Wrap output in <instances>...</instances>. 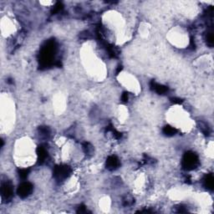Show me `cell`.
I'll return each instance as SVG.
<instances>
[{
	"label": "cell",
	"instance_id": "30bf717a",
	"mask_svg": "<svg viewBox=\"0 0 214 214\" xmlns=\"http://www.w3.org/2000/svg\"><path fill=\"white\" fill-rule=\"evenodd\" d=\"M205 186L208 189H211V190L212 189V187H213V176L212 174L206 176V179H205Z\"/></svg>",
	"mask_w": 214,
	"mask_h": 214
},
{
	"label": "cell",
	"instance_id": "277c9868",
	"mask_svg": "<svg viewBox=\"0 0 214 214\" xmlns=\"http://www.w3.org/2000/svg\"><path fill=\"white\" fill-rule=\"evenodd\" d=\"M32 190H33V186L31 183L25 182L20 185V187L18 188V194L21 197H26L31 193Z\"/></svg>",
	"mask_w": 214,
	"mask_h": 214
},
{
	"label": "cell",
	"instance_id": "9c48e42d",
	"mask_svg": "<svg viewBox=\"0 0 214 214\" xmlns=\"http://www.w3.org/2000/svg\"><path fill=\"white\" fill-rule=\"evenodd\" d=\"M163 133L165 135H167V136H174L176 133V129L172 127L171 125H167V126L164 127Z\"/></svg>",
	"mask_w": 214,
	"mask_h": 214
},
{
	"label": "cell",
	"instance_id": "5b68a950",
	"mask_svg": "<svg viewBox=\"0 0 214 214\" xmlns=\"http://www.w3.org/2000/svg\"><path fill=\"white\" fill-rule=\"evenodd\" d=\"M1 192L3 197H4L5 198H9L11 197L12 194H13V187L10 183H4L2 186L1 188Z\"/></svg>",
	"mask_w": 214,
	"mask_h": 214
},
{
	"label": "cell",
	"instance_id": "8fae6325",
	"mask_svg": "<svg viewBox=\"0 0 214 214\" xmlns=\"http://www.w3.org/2000/svg\"><path fill=\"white\" fill-rule=\"evenodd\" d=\"M29 169H21L20 171V176L21 178H26L29 175Z\"/></svg>",
	"mask_w": 214,
	"mask_h": 214
},
{
	"label": "cell",
	"instance_id": "2e32d148",
	"mask_svg": "<svg viewBox=\"0 0 214 214\" xmlns=\"http://www.w3.org/2000/svg\"><path fill=\"white\" fill-rule=\"evenodd\" d=\"M172 102H173V103H177V104H180V103L182 102V101H181L180 99H177V98H173V99H172Z\"/></svg>",
	"mask_w": 214,
	"mask_h": 214
},
{
	"label": "cell",
	"instance_id": "8992f818",
	"mask_svg": "<svg viewBox=\"0 0 214 214\" xmlns=\"http://www.w3.org/2000/svg\"><path fill=\"white\" fill-rule=\"evenodd\" d=\"M119 165H120L119 160L117 159L116 156H110L109 158L107 159V161H106V167H107V168H108L109 170H114V169H116V168L119 167Z\"/></svg>",
	"mask_w": 214,
	"mask_h": 214
},
{
	"label": "cell",
	"instance_id": "52a82bcc",
	"mask_svg": "<svg viewBox=\"0 0 214 214\" xmlns=\"http://www.w3.org/2000/svg\"><path fill=\"white\" fill-rule=\"evenodd\" d=\"M37 156H38L39 163H43L47 157L46 150L43 146H39L37 149Z\"/></svg>",
	"mask_w": 214,
	"mask_h": 214
},
{
	"label": "cell",
	"instance_id": "7a4b0ae2",
	"mask_svg": "<svg viewBox=\"0 0 214 214\" xmlns=\"http://www.w3.org/2000/svg\"><path fill=\"white\" fill-rule=\"evenodd\" d=\"M198 163V156L193 152H187L183 156L182 166L187 170L195 169L197 167Z\"/></svg>",
	"mask_w": 214,
	"mask_h": 214
},
{
	"label": "cell",
	"instance_id": "5bb4252c",
	"mask_svg": "<svg viewBox=\"0 0 214 214\" xmlns=\"http://www.w3.org/2000/svg\"><path fill=\"white\" fill-rule=\"evenodd\" d=\"M62 8H63L62 4H60V3H57V4H56V5H55V8H54V10H53V12H54V13L59 12V10H61V9H62Z\"/></svg>",
	"mask_w": 214,
	"mask_h": 214
},
{
	"label": "cell",
	"instance_id": "3957f363",
	"mask_svg": "<svg viewBox=\"0 0 214 214\" xmlns=\"http://www.w3.org/2000/svg\"><path fill=\"white\" fill-rule=\"evenodd\" d=\"M70 168L67 166H59L55 169L54 171V175L55 178L58 180H64L68 176L70 175Z\"/></svg>",
	"mask_w": 214,
	"mask_h": 214
},
{
	"label": "cell",
	"instance_id": "9a60e30c",
	"mask_svg": "<svg viewBox=\"0 0 214 214\" xmlns=\"http://www.w3.org/2000/svg\"><path fill=\"white\" fill-rule=\"evenodd\" d=\"M122 101L124 102H126L128 101V94L127 93H124L123 95H122Z\"/></svg>",
	"mask_w": 214,
	"mask_h": 214
},
{
	"label": "cell",
	"instance_id": "6da1fadb",
	"mask_svg": "<svg viewBox=\"0 0 214 214\" xmlns=\"http://www.w3.org/2000/svg\"><path fill=\"white\" fill-rule=\"evenodd\" d=\"M55 50V44L54 41H49L44 47L40 54V62L44 66L50 65L54 58Z\"/></svg>",
	"mask_w": 214,
	"mask_h": 214
},
{
	"label": "cell",
	"instance_id": "4fadbf2b",
	"mask_svg": "<svg viewBox=\"0 0 214 214\" xmlns=\"http://www.w3.org/2000/svg\"><path fill=\"white\" fill-rule=\"evenodd\" d=\"M206 39H207V43L209 44L210 45H212V44H213V35L212 33H209L207 35Z\"/></svg>",
	"mask_w": 214,
	"mask_h": 214
},
{
	"label": "cell",
	"instance_id": "7c38bea8",
	"mask_svg": "<svg viewBox=\"0 0 214 214\" xmlns=\"http://www.w3.org/2000/svg\"><path fill=\"white\" fill-rule=\"evenodd\" d=\"M39 131L41 133V135H43V136H47L50 135V130L47 128V127H40Z\"/></svg>",
	"mask_w": 214,
	"mask_h": 214
},
{
	"label": "cell",
	"instance_id": "ba28073f",
	"mask_svg": "<svg viewBox=\"0 0 214 214\" xmlns=\"http://www.w3.org/2000/svg\"><path fill=\"white\" fill-rule=\"evenodd\" d=\"M152 84L153 89L158 94H164L167 91L168 89L166 86H161V85H159V84H156V83H154V82H152Z\"/></svg>",
	"mask_w": 214,
	"mask_h": 214
}]
</instances>
